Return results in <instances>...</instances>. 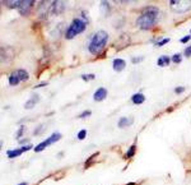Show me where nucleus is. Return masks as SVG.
Segmentation results:
<instances>
[{"instance_id":"18","label":"nucleus","mask_w":191,"mask_h":185,"mask_svg":"<svg viewBox=\"0 0 191 185\" xmlns=\"http://www.w3.org/2000/svg\"><path fill=\"white\" fill-rule=\"evenodd\" d=\"M101 9L103 11V14H108V10H110V5H108V3H106V1H101Z\"/></svg>"},{"instance_id":"31","label":"nucleus","mask_w":191,"mask_h":185,"mask_svg":"<svg viewBox=\"0 0 191 185\" xmlns=\"http://www.w3.org/2000/svg\"><path fill=\"white\" fill-rule=\"evenodd\" d=\"M45 86H47V83H46V82H42V83H40V84H37V86H36V88H40V87H45Z\"/></svg>"},{"instance_id":"13","label":"nucleus","mask_w":191,"mask_h":185,"mask_svg":"<svg viewBox=\"0 0 191 185\" xmlns=\"http://www.w3.org/2000/svg\"><path fill=\"white\" fill-rule=\"evenodd\" d=\"M14 73L18 75V78L21 80H28V78H29L28 73H27V70H24V69H18V70H15Z\"/></svg>"},{"instance_id":"8","label":"nucleus","mask_w":191,"mask_h":185,"mask_svg":"<svg viewBox=\"0 0 191 185\" xmlns=\"http://www.w3.org/2000/svg\"><path fill=\"white\" fill-rule=\"evenodd\" d=\"M40 101V96H38L37 93H34V95H32L31 96V98L27 101L26 103H24V109H27V110H31V109H33L34 107V105Z\"/></svg>"},{"instance_id":"32","label":"nucleus","mask_w":191,"mask_h":185,"mask_svg":"<svg viewBox=\"0 0 191 185\" xmlns=\"http://www.w3.org/2000/svg\"><path fill=\"white\" fill-rule=\"evenodd\" d=\"M21 143H26V142H28V139H23V141H19Z\"/></svg>"},{"instance_id":"34","label":"nucleus","mask_w":191,"mask_h":185,"mask_svg":"<svg viewBox=\"0 0 191 185\" xmlns=\"http://www.w3.org/2000/svg\"><path fill=\"white\" fill-rule=\"evenodd\" d=\"M190 33H191V29H190Z\"/></svg>"},{"instance_id":"14","label":"nucleus","mask_w":191,"mask_h":185,"mask_svg":"<svg viewBox=\"0 0 191 185\" xmlns=\"http://www.w3.org/2000/svg\"><path fill=\"white\" fill-rule=\"evenodd\" d=\"M22 153H23L22 148H17V149H10V151H8L6 155H8V157H9V158H15V157L21 156Z\"/></svg>"},{"instance_id":"21","label":"nucleus","mask_w":191,"mask_h":185,"mask_svg":"<svg viewBox=\"0 0 191 185\" xmlns=\"http://www.w3.org/2000/svg\"><path fill=\"white\" fill-rule=\"evenodd\" d=\"M167 42H170V38H168V37H166V38H163V40L162 41H159V42H157V46H158V47H160V46H163V45H166L167 44Z\"/></svg>"},{"instance_id":"26","label":"nucleus","mask_w":191,"mask_h":185,"mask_svg":"<svg viewBox=\"0 0 191 185\" xmlns=\"http://www.w3.org/2000/svg\"><path fill=\"white\" fill-rule=\"evenodd\" d=\"M23 130H24V126H21V128H19V130H18V133H17V136H15V138H17V139H19V138L22 137Z\"/></svg>"},{"instance_id":"7","label":"nucleus","mask_w":191,"mask_h":185,"mask_svg":"<svg viewBox=\"0 0 191 185\" xmlns=\"http://www.w3.org/2000/svg\"><path fill=\"white\" fill-rule=\"evenodd\" d=\"M126 67V61L124 59H115L112 61V68H113V70L115 72H122L125 69Z\"/></svg>"},{"instance_id":"28","label":"nucleus","mask_w":191,"mask_h":185,"mask_svg":"<svg viewBox=\"0 0 191 185\" xmlns=\"http://www.w3.org/2000/svg\"><path fill=\"white\" fill-rule=\"evenodd\" d=\"M21 148H22L23 152H27V151H29V149H32L33 147H32V144H27V146H23V147H21Z\"/></svg>"},{"instance_id":"5","label":"nucleus","mask_w":191,"mask_h":185,"mask_svg":"<svg viewBox=\"0 0 191 185\" xmlns=\"http://www.w3.org/2000/svg\"><path fill=\"white\" fill-rule=\"evenodd\" d=\"M65 9V4L64 1H52L50 5V11L52 14H61Z\"/></svg>"},{"instance_id":"22","label":"nucleus","mask_w":191,"mask_h":185,"mask_svg":"<svg viewBox=\"0 0 191 185\" xmlns=\"http://www.w3.org/2000/svg\"><path fill=\"white\" fill-rule=\"evenodd\" d=\"M94 78H96L94 74H89V75L83 74V75H82V79H83V80H87V82H88V80H91V79H94Z\"/></svg>"},{"instance_id":"17","label":"nucleus","mask_w":191,"mask_h":185,"mask_svg":"<svg viewBox=\"0 0 191 185\" xmlns=\"http://www.w3.org/2000/svg\"><path fill=\"white\" fill-rule=\"evenodd\" d=\"M60 139H61V134L60 133H53L52 136L48 137V141L51 142V144L55 143V142H57V141H60Z\"/></svg>"},{"instance_id":"30","label":"nucleus","mask_w":191,"mask_h":185,"mask_svg":"<svg viewBox=\"0 0 191 185\" xmlns=\"http://www.w3.org/2000/svg\"><path fill=\"white\" fill-rule=\"evenodd\" d=\"M143 60V57L139 56V57H133L131 61H133V64H136V63H140V61Z\"/></svg>"},{"instance_id":"19","label":"nucleus","mask_w":191,"mask_h":185,"mask_svg":"<svg viewBox=\"0 0 191 185\" xmlns=\"http://www.w3.org/2000/svg\"><path fill=\"white\" fill-rule=\"evenodd\" d=\"M172 61H173L175 64H180L182 61V55L181 54H175V55L172 56Z\"/></svg>"},{"instance_id":"33","label":"nucleus","mask_w":191,"mask_h":185,"mask_svg":"<svg viewBox=\"0 0 191 185\" xmlns=\"http://www.w3.org/2000/svg\"><path fill=\"white\" fill-rule=\"evenodd\" d=\"M18 185H28L27 183H21V184H18Z\"/></svg>"},{"instance_id":"9","label":"nucleus","mask_w":191,"mask_h":185,"mask_svg":"<svg viewBox=\"0 0 191 185\" xmlns=\"http://www.w3.org/2000/svg\"><path fill=\"white\" fill-rule=\"evenodd\" d=\"M134 119L133 118H121L118 120V128H126V126H130L133 124Z\"/></svg>"},{"instance_id":"12","label":"nucleus","mask_w":191,"mask_h":185,"mask_svg":"<svg viewBox=\"0 0 191 185\" xmlns=\"http://www.w3.org/2000/svg\"><path fill=\"white\" fill-rule=\"evenodd\" d=\"M51 144V142L48 141V138L46 141H43V142H41L40 144H37L36 147H34V152H42L43 149L46 148V147H48V146Z\"/></svg>"},{"instance_id":"11","label":"nucleus","mask_w":191,"mask_h":185,"mask_svg":"<svg viewBox=\"0 0 191 185\" xmlns=\"http://www.w3.org/2000/svg\"><path fill=\"white\" fill-rule=\"evenodd\" d=\"M171 57H168L167 55H163L158 57V60H157V64H158V67H166V65H170L171 63Z\"/></svg>"},{"instance_id":"10","label":"nucleus","mask_w":191,"mask_h":185,"mask_svg":"<svg viewBox=\"0 0 191 185\" xmlns=\"http://www.w3.org/2000/svg\"><path fill=\"white\" fill-rule=\"evenodd\" d=\"M131 101L134 105H140V103H143L145 101V96L143 93H135V95H133Z\"/></svg>"},{"instance_id":"24","label":"nucleus","mask_w":191,"mask_h":185,"mask_svg":"<svg viewBox=\"0 0 191 185\" xmlns=\"http://www.w3.org/2000/svg\"><path fill=\"white\" fill-rule=\"evenodd\" d=\"M185 92V87H176L175 88V93L176 95H181Z\"/></svg>"},{"instance_id":"4","label":"nucleus","mask_w":191,"mask_h":185,"mask_svg":"<svg viewBox=\"0 0 191 185\" xmlns=\"http://www.w3.org/2000/svg\"><path fill=\"white\" fill-rule=\"evenodd\" d=\"M34 5V1L33 0H27V1H21V5H19L18 8V11L21 13L22 15H27V14H29V11L31 9L33 8Z\"/></svg>"},{"instance_id":"1","label":"nucleus","mask_w":191,"mask_h":185,"mask_svg":"<svg viewBox=\"0 0 191 185\" xmlns=\"http://www.w3.org/2000/svg\"><path fill=\"white\" fill-rule=\"evenodd\" d=\"M159 17V9L155 6H148L141 11L140 17L136 19V24L141 29H150L155 24Z\"/></svg>"},{"instance_id":"15","label":"nucleus","mask_w":191,"mask_h":185,"mask_svg":"<svg viewBox=\"0 0 191 185\" xmlns=\"http://www.w3.org/2000/svg\"><path fill=\"white\" fill-rule=\"evenodd\" d=\"M21 82V79L18 78V75L15 73H11L9 75V84L10 86H18V83Z\"/></svg>"},{"instance_id":"3","label":"nucleus","mask_w":191,"mask_h":185,"mask_svg":"<svg viewBox=\"0 0 191 185\" xmlns=\"http://www.w3.org/2000/svg\"><path fill=\"white\" fill-rule=\"evenodd\" d=\"M87 19L84 18H74L73 19V22L70 23V26L66 28L65 31V38L66 40H71V38H74L75 36H78L82 32H84V29L87 28Z\"/></svg>"},{"instance_id":"27","label":"nucleus","mask_w":191,"mask_h":185,"mask_svg":"<svg viewBox=\"0 0 191 185\" xmlns=\"http://www.w3.org/2000/svg\"><path fill=\"white\" fill-rule=\"evenodd\" d=\"M190 40H191V34H187V36L181 38V42H182V44H186V42H189Z\"/></svg>"},{"instance_id":"16","label":"nucleus","mask_w":191,"mask_h":185,"mask_svg":"<svg viewBox=\"0 0 191 185\" xmlns=\"http://www.w3.org/2000/svg\"><path fill=\"white\" fill-rule=\"evenodd\" d=\"M135 148H136V144L134 143V144L131 146V147H130L129 151L125 153V157H126V158H131V157H133L134 155H135Z\"/></svg>"},{"instance_id":"6","label":"nucleus","mask_w":191,"mask_h":185,"mask_svg":"<svg viewBox=\"0 0 191 185\" xmlns=\"http://www.w3.org/2000/svg\"><path fill=\"white\" fill-rule=\"evenodd\" d=\"M106 97H107V90H106V88H103V87L98 88V90L94 92V95H93V100H94V101H97V102L103 101Z\"/></svg>"},{"instance_id":"23","label":"nucleus","mask_w":191,"mask_h":185,"mask_svg":"<svg viewBox=\"0 0 191 185\" xmlns=\"http://www.w3.org/2000/svg\"><path fill=\"white\" fill-rule=\"evenodd\" d=\"M92 113H91V110H87V111H83V113L82 114H80L79 115V119H84V118H87V116H89V115H91Z\"/></svg>"},{"instance_id":"25","label":"nucleus","mask_w":191,"mask_h":185,"mask_svg":"<svg viewBox=\"0 0 191 185\" xmlns=\"http://www.w3.org/2000/svg\"><path fill=\"white\" fill-rule=\"evenodd\" d=\"M183 55H185L186 57H190L191 56V46H189V47L185 49V51H183Z\"/></svg>"},{"instance_id":"2","label":"nucleus","mask_w":191,"mask_h":185,"mask_svg":"<svg viewBox=\"0 0 191 185\" xmlns=\"http://www.w3.org/2000/svg\"><path fill=\"white\" fill-rule=\"evenodd\" d=\"M108 41V33L106 31H97L93 36H92L91 41H89V45H88V50H89L91 54L93 55H97L105 49V46Z\"/></svg>"},{"instance_id":"20","label":"nucleus","mask_w":191,"mask_h":185,"mask_svg":"<svg viewBox=\"0 0 191 185\" xmlns=\"http://www.w3.org/2000/svg\"><path fill=\"white\" fill-rule=\"evenodd\" d=\"M86 136H87V130H86V129H82V130H80V132L78 133V136H76V137H78L79 141H83L84 138H86Z\"/></svg>"},{"instance_id":"29","label":"nucleus","mask_w":191,"mask_h":185,"mask_svg":"<svg viewBox=\"0 0 191 185\" xmlns=\"http://www.w3.org/2000/svg\"><path fill=\"white\" fill-rule=\"evenodd\" d=\"M43 128H45L43 125H40V126H38V129H34V136H37V134H40V133L42 132V130H43Z\"/></svg>"}]
</instances>
